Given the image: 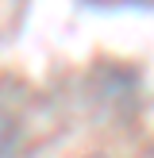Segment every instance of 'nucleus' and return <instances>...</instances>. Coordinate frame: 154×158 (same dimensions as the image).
<instances>
[{
	"label": "nucleus",
	"mask_w": 154,
	"mask_h": 158,
	"mask_svg": "<svg viewBox=\"0 0 154 158\" xmlns=\"http://www.w3.org/2000/svg\"><path fill=\"white\" fill-rule=\"evenodd\" d=\"M12 143H15V123H12L8 112H0V158L12 151Z\"/></svg>",
	"instance_id": "obj_1"
}]
</instances>
